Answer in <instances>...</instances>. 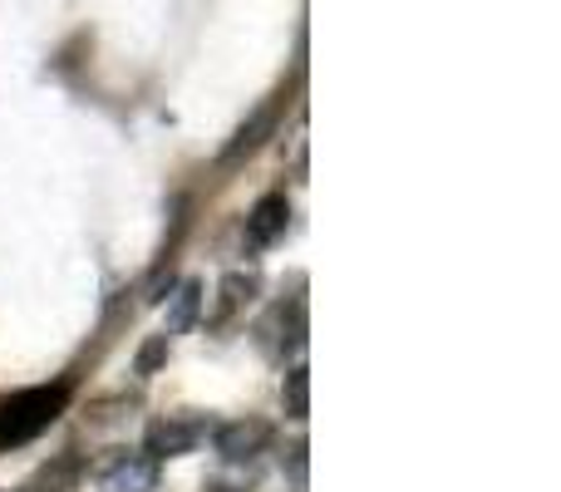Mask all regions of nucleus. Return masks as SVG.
<instances>
[{
    "label": "nucleus",
    "instance_id": "obj_11",
    "mask_svg": "<svg viewBox=\"0 0 561 492\" xmlns=\"http://www.w3.org/2000/svg\"><path fill=\"white\" fill-rule=\"evenodd\" d=\"M306 468H310L306 444H290L286 448V473H290V483H296V492H306Z\"/></svg>",
    "mask_w": 561,
    "mask_h": 492
},
{
    "label": "nucleus",
    "instance_id": "obj_1",
    "mask_svg": "<svg viewBox=\"0 0 561 492\" xmlns=\"http://www.w3.org/2000/svg\"><path fill=\"white\" fill-rule=\"evenodd\" d=\"M69 404V385H39V389H20L0 404V448H20L30 438H39Z\"/></svg>",
    "mask_w": 561,
    "mask_h": 492
},
{
    "label": "nucleus",
    "instance_id": "obj_3",
    "mask_svg": "<svg viewBox=\"0 0 561 492\" xmlns=\"http://www.w3.org/2000/svg\"><path fill=\"white\" fill-rule=\"evenodd\" d=\"M266 444H272V424H262V419H232L213 434V448L227 464H252Z\"/></svg>",
    "mask_w": 561,
    "mask_h": 492
},
{
    "label": "nucleus",
    "instance_id": "obj_9",
    "mask_svg": "<svg viewBox=\"0 0 561 492\" xmlns=\"http://www.w3.org/2000/svg\"><path fill=\"white\" fill-rule=\"evenodd\" d=\"M252 296H256V276L252 271H232V276L222 281V306H217V320H227L242 300H252Z\"/></svg>",
    "mask_w": 561,
    "mask_h": 492
},
{
    "label": "nucleus",
    "instance_id": "obj_7",
    "mask_svg": "<svg viewBox=\"0 0 561 492\" xmlns=\"http://www.w3.org/2000/svg\"><path fill=\"white\" fill-rule=\"evenodd\" d=\"M197 316H203V286L197 281H183L178 290H168V316H163V335H187V330L197 325Z\"/></svg>",
    "mask_w": 561,
    "mask_h": 492
},
{
    "label": "nucleus",
    "instance_id": "obj_10",
    "mask_svg": "<svg viewBox=\"0 0 561 492\" xmlns=\"http://www.w3.org/2000/svg\"><path fill=\"white\" fill-rule=\"evenodd\" d=\"M163 365H168V335L144 340V345H138V355H134V375H158Z\"/></svg>",
    "mask_w": 561,
    "mask_h": 492
},
{
    "label": "nucleus",
    "instance_id": "obj_6",
    "mask_svg": "<svg viewBox=\"0 0 561 492\" xmlns=\"http://www.w3.org/2000/svg\"><path fill=\"white\" fill-rule=\"evenodd\" d=\"M272 128H276V104H262V108H256V114L232 134V144L222 148V168H237L242 158H252L256 148L272 138Z\"/></svg>",
    "mask_w": 561,
    "mask_h": 492
},
{
    "label": "nucleus",
    "instance_id": "obj_8",
    "mask_svg": "<svg viewBox=\"0 0 561 492\" xmlns=\"http://www.w3.org/2000/svg\"><path fill=\"white\" fill-rule=\"evenodd\" d=\"M280 404H286V419H306L310 414V369L296 365L286 379H280Z\"/></svg>",
    "mask_w": 561,
    "mask_h": 492
},
{
    "label": "nucleus",
    "instance_id": "obj_2",
    "mask_svg": "<svg viewBox=\"0 0 561 492\" xmlns=\"http://www.w3.org/2000/svg\"><path fill=\"white\" fill-rule=\"evenodd\" d=\"M203 438H207V424H203V419L168 414V419H158V424H148L144 454H148V458H178V454H193Z\"/></svg>",
    "mask_w": 561,
    "mask_h": 492
},
{
    "label": "nucleus",
    "instance_id": "obj_5",
    "mask_svg": "<svg viewBox=\"0 0 561 492\" xmlns=\"http://www.w3.org/2000/svg\"><path fill=\"white\" fill-rule=\"evenodd\" d=\"M286 227H290L286 193H266L262 203L247 213V242H252V247H276L280 237H286Z\"/></svg>",
    "mask_w": 561,
    "mask_h": 492
},
{
    "label": "nucleus",
    "instance_id": "obj_4",
    "mask_svg": "<svg viewBox=\"0 0 561 492\" xmlns=\"http://www.w3.org/2000/svg\"><path fill=\"white\" fill-rule=\"evenodd\" d=\"M99 488L104 492H153L158 488V458H148V454L108 458L104 473H99Z\"/></svg>",
    "mask_w": 561,
    "mask_h": 492
}]
</instances>
